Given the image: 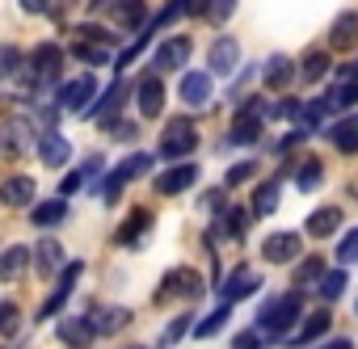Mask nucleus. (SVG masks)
Returning <instances> with one entry per match:
<instances>
[{"instance_id": "nucleus-1", "label": "nucleus", "mask_w": 358, "mask_h": 349, "mask_svg": "<svg viewBox=\"0 0 358 349\" xmlns=\"http://www.w3.org/2000/svg\"><path fill=\"white\" fill-rule=\"evenodd\" d=\"M59 68H64V51H59L55 43L34 47V55H30L26 68L17 72V80H22V97H43L47 89H55Z\"/></svg>"}, {"instance_id": "nucleus-2", "label": "nucleus", "mask_w": 358, "mask_h": 349, "mask_svg": "<svg viewBox=\"0 0 358 349\" xmlns=\"http://www.w3.org/2000/svg\"><path fill=\"white\" fill-rule=\"evenodd\" d=\"M299 315H303V295H299V290L274 295V299L257 311V328H262L266 336H282V341H287V328H295Z\"/></svg>"}, {"instance_id": "nucleus-3", "label": "nucleus", "mask_w": 358, "mask_h": 349, "mask_svg": "<svg viewBox=\"0 0 358 349\" xmlns=\"http://www.w3.org/2000/svg\"><path fill=\"white\" fill-rule=\"evenodd\" d=\"M194 147H199V131H194L190 118H173V122L160 131V143H156L160 160H186Z\"/></svg>"}, {"instance_id": "nucleus-4", "label": "nucleus", "mask_w": 358, "mask_h": 349, "mask_svg": "<svg viewBox=\"0 0 358 349\" xmlns=\"http://www.w3.org/2000/svg\"><path fill=\"white\" fill-rule=\"evenodd\" d=\"M38 131H34V118H9L0 122V156L5 160H22L30 147H38Z\"/></svg>"}, {"instance_id": "nucleus-5", "label": "nucleus", "mask_w": 358, "mask_h": 349, "mask_svg": "<svg viewBox=\"0 0 358 349\" xmlns=\"http://www.w3.org/2000/svg\"><path fill=\"white\" fill-rule=\"evenodd\" d=\"M203 290H207V282H203L199 269L177 265V269H169V274L160 278V286H156V303H164V299H199Z\"/></svg>"}, {"instance_id": "nucleus-6", "label": "nucleus", "mask_w": 358, "mask_h": 349, "mask_svg": "<svg viewBox=\"0 0 358 349\" xmlns=\"http://www.w3.org/2000/svg\"><path fill=\"white\" fill-rule=\"evenodd\" d=\"M152 168V156H143V151H135V156H127V164H118L110 177L97 186V194H101V202H118V194H122V186L127 181H135V177H143V172Z\"/></svg>"}, {"instance_id": "nucleus-7", "label": "nucleus", "mask_w": 358, "mask_h": 349, "mask_svg": "<svg viewBox=\"0 0 358 349\" xmlns=\"http://www.w3.org/2000/svg\"><path fill=\"white\" fill-rule=\"evenodd\" d=\"M190 51H194L190 34H173V38H164V43L156 47V55H152V72L160 76V72H177V68H186Z\"/></svg>"}, {"instance_id": "nucleus-8", "label": "nucleus", "mask_w": 358, "mask_h": 349, "mask_svg": "<svg viewBox=\"0 0 358 349\" xmlns=\"http://www.w3.org/2000/svg\"><path fill=\"white\" fill-rule=\"evenodd\" d=\"M299 248H303L299 232H270V236L262 240V257H266L270 265H291V261H299Z\"/></svg>"}, {"instance_id": "nucleus-9", "label": "nucleus", "mask_w": 358, "mask_h": 349, "mask_svg": "<svg viewBox=\"0 0 358 349\" xmlns=\"http://www.w3.org/2000/svg\"><path fill=\"white\" fill-rule=\"evenodd\" d=\"M93 101H97V80H93V72H89V76L68 80V84H64V93H59V105H64V110H76V114H89V110H93Z\"/></svg>"}, {"instance_id": "nucleus-10", "label": "nucleus", "mask_w": 358, "mask_h": 349, "mask_svg": "<svg viewBox=\"0 0 358 349\" xmlns=\"http://www.w3.org/2000/svg\"><path fill=\"white\" fill-rule=\"evenodd\" d=\"M236 59H241V43H236L232 34H224V38H215L211 51H207V72H211V76H232V72H236Z\"/></svg>"}, {"instance_id": "nucleus-11", "label": "nucleus", "mask_w": 358, "mask_h": 349, "mask_svg": "<svg viewBox=\"0 0 358 349\" xmlns=\"http://www.w3.org/2000/svg\"><path fill=\"white\" fill-rule=\"evenodd\" d=\"M80 269H85L80 261H68V265H64V274H59V282H55V290H51V299H47L43 307H38V320H51V315H55V311H59V307H64V303L72 299V286H76V278H80Z\"/></svg>"}, {"instance_id": "nucleus-12", "label": "nucleus", "mask_w": 358, "mask_h": 349, "mask_svg": "<svg viewBox=\"0 0 358 349\" xmlns=\"http://www.w3.org/2000/svg\"><path fill=\"white\" fill-rule=\"evenodd\" d=\"M194 181H199V164H173V168H164L156 177V194H164V198L186 194Z\"/></svg>"}, {"instance_id": "nucleus-13", "label": "nucleus", "mask_w": 358, "mask_h": 349, "mask_svg": "<svg viewBox=\"0 0 358 349\" xmlns=\"http://www.w3.org/2000/svg\"><path fill=\"white\" fill-rule=\"evenodd\" d=\"M135 105H139V114H143V118H156V114L164 110V84H160V76H156V72L139 76V84H135Z\"/></svg>"}, {"instance_id": "nucleus-14", "label": "nucleus", "mask_w": 358, "mask_h": 349, "mask_svg": "<svg viewBox=\"0 0 358 349\" xmlns=\"http://www.w3.org/2000/svg\"><path fill=\"white\" fill-rule=\"evenodd\" d=\"M211 72H186L182 76V84H177V97H182L190 110H203L207 101H211Z\"/></svg>"}, {"instance_id": "nucleus-15", "label": "nucleus", "mask_w": 358, "mask_h": 349, "mask_svg": "<svg viewBox=\"0 0 358 349\" xmlns=\"http://www.w3.org/2000/svg\"><path fill=\"white\" fill-rule=\"evenodd\" d=\"M253 290H262V274H257V269H249V265L232 269V278H228V282L220 286L224 303H241V299H249Z\"/></svg>"}, {"instance_id": "nucleus-16", "label": "nucleus", "mask_w": 358, "mask_h": 349, "mask_svg": "<svg viewBox=\"0 0 358 349\" xmlns=\"http://www.w3.org/2000/svg\"><path fill=\"white\" fill-rule=\"evenodd\" d=\"M127 93H135V89H131V84H122V76H118V80L106 89V97H97V101H93V110H89L85 118H97V122H106V126H110V122H114V110L127 101Z\"/></svg>"}, {"instance_id": "nucleus-17", "label": "nucleus", "mask_w": 358, "mask_h": 349, "mask_svg": "<svg viewBox=\"0 0 358 349\" xmlns=\"http://www.w3.org/2000/svg\"><path fill=\"white\" fill-rule=\"evenodd\" d=\"M64 265H68V257H64V244L59 240H38L34 244V269L38 274H47V278H55V274H64Z\"/></svg>"}, {"instance_id": "nucleus-18", "label": "nucleus", "mask_w": 358, "mask_h": 349, "mask_svg": "<svg viewBox=\"0 0 358 349\" xmlns=\"http://www.w3.org/2000/svg\"><path fill=\"white\" fill-rule=\"evenodd\" d=\"M85 315L93 320V328H97V336H110V332H122V328L131 324V311H127V307H101V303H97V307H89Z\"/></svg>"}, {"instance_id": "nucleus-19", "label": "nucleus", "mask_w": 358, "mask_h": 349, "mask_svg": "<svg viewBox=\"0 0 358 349\" xmlns=\"http://www.w3.org/2000/svg\"><path fill=\"white\" fill-rule=\"evenodd\" d=\"M68 156H72V143H68L59 131H47V135L38 139V160H43L47 168H64Z\"/></svg>"}, {"instance_id": "nucleus-20", "label": "nucleus", "mask_w": 358, "mask_h": 349, "mask_svg": "<svg viewBox=\"0 0 358 349\" xmlns=\"http://www.w3.org/2000/svg\"><path fill=\"white\" fill-rule=\"evenodd\" d=\"M329 328H333V315L320 307V311H312V315L299 324V332H295V336H287V345H291V349H299V345H308V341H320Z\"/></svg>"}, {"instance_id": "nucleus-21", "label": "nucleus", "mask_w": 358, "mask_h": 349, "mask_svg": "<svg viewBox=\"0 0 358 349\" xmlns=\"http://www.w3.org/2000/svg\"><path fill=\"white\" fill-rule=\"evenodd\" d=\"M93 336H97V328H93L89 315H76V320H64V324H59V341L72 345V349H89Z\"/></svg>"}, {"instance_id": "nucleus-22", "label": "nucleus", "mask_w": 358, "mask_h": 349, "mask_svg": "<svg viewBox=\"0 0 358 349\" xmlns=\"http://www.w3.org/2000/svg\"><path fill=\"white\" fill-rule=\"evenodd\" d=\"M329 47L333 51H354L358 47V13H341L329 30Z\"/></svg>"}, {"instance_id": "nucleus-23", "label": "nucleus", "mask_w": 358, "mask_h": 349, "mask_svg": "<svg viewBox=\"0 0 358 349\" xmlns=\"http://www.w3.org/2000/svg\"><path fill=\"white\" fill-rule=\"evenodd\" d=\"M303 228H308V236H316V240H329V236L341 228V207H320V211H312Z\"/></svg>"}, {"instance_id": "nucleus-24", "label": "nucleus", "mask_w": 358, "mask_h": 349, "mask_svg": "<svg viewBox=\"0 0 358 349\" xmlns=\"http://www.w3.org/2000/svg\"><path fill=\"white\" fill-rule=\"evenodd\" d=\"M249 215H253V211H241V207H224V211H220V219H215L220 236H228V240H245V232H249Z\"/></svg>"}, {"instance_id": "nucleus-25", "label": "nucleus", "mask_w": 358, "mask_h": 349, "mask_svg": "<svg viewBox=\"0 0 358 349\" xmlns=\"http://www.w3.org/2000/svg\"><path fill=\"white\" fill-rule=\"evenodd\" d=\"M0 202L5 207H30L34 202V177H9L0 186Z\"/></svg>"}, {"instance_id": "nucleus-26", "label": "nucleus", "mask_w": 358, "mask_h": 349, "mask_svg": "<svg viewBox=\"0 0 358 349\" xmlns=\"http://www.w3.org/2000/svg\"><path fill=\"white\" fill-rule=\"evenodd\" d=\"M30 257H34V248H26V244L5 248V253H0V282H13V278L30 265Z\"/></svg>"}, {"instance_id": "nucleus-27", "label": "nucleus", "mask_w": 358, "mask_h": 349, "mask_svg": "<svg viewBox=\"0 0 358 349\" xmlns=\"http://www.w3.org/2000/svg\"><path fill=\"white\" fill-rule=\"evenodd\" d=\"M148 228H152V211H143V207H135V211L127 215V223L118 228V244H139Z\"/></svg>"}, {"instance_id": "nucleus-28", "label": "nucleus", "mask_w": 358, "mask_h": 349, "mask_svg": "<svg viewBox=\"0 0 358 349\" xmlns=\"http://www.w3.org/2000/svg\"><path fill=\"white\" fill-rule=\"evenodd\" d=\"M329 135H333V147H337V151L354 156V151H358V114H345Z\"/></svg>"}, {"instance_id": "nucleus-29", "label": "nucleus", "mask_w": 358, "mask_h": 349, "mask_svg": "<svg viewBox=\"0 0 358 349\" xmlns=\"http://www.w3.org/2000/svg\"><path fill=\"white\" fill-rule=\"evenodd\" d=\"M262 80H266L270 93H274V89H287V84H291V59H287V55H270L266 68H262Z\"/></svg>"}, {"instance_id": "nucleus-30", "label": "nucleus", "mask_w": 358, "mask_h": 349, "mask_svg": "<svg viewBox=\"0 0 358 349\" xmlns=\"http://www.w3.org/2000/svg\"><path fill=\"white\" fill-rule=\"evenodd\" d=\"M232 143H257L262 139V114H245L236 110V122H232Z\"/></svg>"}, {"instance_id": "nucleus-31", "label": "nucleus", "mask_w": 358, "mask_h": 349, "mask_svg": "<svg viewBox=\"0 0 358 349\" xmlns=\"http://www.w3.org/2000/svg\"><path fill=\"white\" fill-rule=\"evenodd\" d=\"M114 17H118L122 30H139V26H148V5H143V0H118Z\"/></svg>"}, {"instance_id": "nucleus-32", "label": "nucleus", "mask_w": 358, "mask_h": 349, "mask_svg": "<svg viewBox=\"0 0 358 349\" xmlns=\"http://www.w3.org/2000/svg\"><path fill=\"white\" fill-rule=\"evenodd\" d=\"M64 219H68V202H64V198H51V202H43V207L30 211V223H34V228H55V223H64Z\"/></svg>"}, {"instance_id": "nucleus-33", "label": "nucleus", "mask_w": 358, "mask_h": 349, "mask_svg": "<svg viewBox=\"0 0 358 349\" xmlns=\"http://www.w3.org/2000/svg\"><path fill=\"white\" fill-rule=\"evenodd\" d=\"M345 286H350V274H345V269L337 265V269H329V274H324V278L316 282V295H320L324 303H337V299L345 295Z\"/></svg>"}, {"instance_id": "nucleus-34", "label": "nucleus", "mask_w": 358, "mask_h": 349, "mask_svg": "<svg viewBox=\"0 0 358 349\" xmlns=\"http://www.w3.org/2000/svg\"><path fill=\"white\" fill-rule=\"evenodd\" d=\"M320 181H324V164H320V160H312V156H308V160H303V164H299V168H295V186H299V190H303V194H308V190H316V186H320Z\"/></svg>"}, {"instance_id": "nucleus-35", "label": "nucleus", "mask_w": 358, "mask_h": 349, "mask_svg": "<svg viewBox=\"0 0 358 349\" xmlns=\"http://www.w3.org/2000/svg\"><path fill=\"white\" fill-rule=\"evenodd\" d=\"M274 211H278V181H262V186H257V198H253V215L266 219V215H274Z\"/></svg>"}, {"instance_id": "nucleus-36", "label": "nucleus", "mask_w": 358, "mask_h": 349, "mask_svg": "<svg viewBox=\"0 0 358 349\" xmlns=\"http://www.w3.org/2000/svg\"><path fill=\"white\" fill-rule=\"evenodd\" d=\"M72 55H76V59H85L89 68L110 64V47H101V43H93V47H89V43H76V47H72Z\"/></svg>"}, {"instance_id": "nucleus-37", "label": "nucleus", "mask_w": 358, "mask_h": 349, "mask_svg": "<svg viewBox=\"0 0 358 349\" xmlns=\"http://www.w3.org/2000/svg\"><path fill=\"white\" fill-rule=\"evenodd\" d=\"M228 315H232V311H228V303H224V307H215V311H211L207 320H199V328H194V336H199V341H207V336H215V332H220V328L228 324Z\"/></svg>"}, {"instance_id": "nucleus-38", "label": "nucleus", "mask_w": 358, "mask_h": 349, "mask_svg": "<svg viewBox=\"0 0 358 349\" xmlns=\"http://www.w3.org/2000/svg\"><path fill=\"white\" fill-rule=\"evenodd\" d=\"M324 72H329V55H324V51H312V55L303 59V84L324 80Z\"/></svg>"}, {"instance_id": "nucleus-39", "label": "nucleus", "mask_w": 358, "mask_h": 349, "mask_svg": "<svg viewBox=\"0 0 358 349\" xmlns=\"http://www.w3.org/2000/svg\"><path fill=\"white\" fill-rule=\"evenodd\" d=\"M17 328H22V307L5 299V303H0V336H13Z\"/></svg>"}, {"instance_id": "nucleus-40", "label": "nucleus", "mask_w": 358, "mask_h": 349, "mask_svg": "<svg viewBox=\"0 0 358 349\" xmlns=\"http://www.w3.org/2000/svg\"><path fill=\"white\" fill-rule=\"evenodd\" d=\"M22 68H26V59H22V51L5 43V47H0V80H5V76H17Z\"/></svg>"}, {"instance_id": "nucleus-41", "label": "nucleus", "mask_w": 358, "mask_h": 349, "mask_svg": "<svg viewBox=\"0 0 358 349\" xmlns=\"http://www.w3.org/2000/svg\"><path fill=\"white\" fill-rule=\"evenodd\" d=\"M324 274H329V269H324V261H320V257H308V261H303V265L295 269V286H308V282H320Z\"/></svg>"}, {"instance_id": "nucleus-42", "label": "nucleus", "mask_w": 358, "mask_h": 349, "mask_svg": "<svg viewBox=\"0 0 358 349\" xmlns=\"http://www.w3.org/2000/svg\"><path fill=\"white\" fill-rule=\"evenodd\" d=\"M337 261H341V269L358 261V228H350V232L337 240Z\"/></svg>"}, {"instance_id": "nucleus-43", "label": "nucleus", "mask_w": 358, "mask_h": 349, "mask_svg": "<svg viewBox=\"0 0 358 349\" xmlns=\"http://www.w3.org/2000/svg\"><path fill=\"white\" fill-rule=\"evenodd\" d=\"M232 13H236V0H207V13H203V17H207L211 26H224Z\"/></svg>"}, {"instance_id": "nucleus-44", "label": "nucleus", "mask_w": 358, "mask_h": 349, "mask_svg": "<svg viewBox=\"0 0 358 349\" xmlns=\"http://www.w3.org/2000/svg\"><path fill=\"white\" fill-rule=\"evenodd\" d=\"M329 105H333V110H350V105H358V80L337 84V89H333V97H329Z\"/></svg>"}, {"instance_id": "nucleus-45", "label": "nucleus", "mask_w": 358, "mask_h": 349, "mask_svg": "<svg viewBox=\"0 0 358 349\" xmlns=\"http://www.w3.org/2000/svg\"><path fill=\"white\" fill-rule=\"evenodd\" d=\"M148 38H152V26H148V30H143V34H139V38H135V43H131V47H127V51H122V55L114 59V64H118V72H122L127 64H135V59H139V55L148 51Z\"/></svg>"}, {"instance_id": "nucleus-46", "label": "nucleus", "mask_w": 358, "mask_h": 349, "mask_svg": "<svg viewBox=\"0 0 358 349\" xmlns=\"http://www.w3.org/2000/svg\"><path fill=\"white\" fill-rule=\"evenodd\" d=\"M232 349H266V332L253 324V328H245V332H236V341H232Z\"/></svg>"}, {"instance_id": "nucleus-47", "label": "nucleus", "mask_w": 358, "mask_h": 349, "mask_svg": "<svg viewBox=\"0 0 358 349\" xmlns=\"http://www.w3.org/2000/svg\"><path fill=\"white\" fill-rule=\"evenodd\" d=\"M253 172H257V164H253V160L232 164V168H228V177H224V186H241V181H249V177H253Z\"/></svg>"}, {"instance_id": "nucleus-48", "label": "nucleus", "mask_w": 358, "mask_h": 349, "mask_svg": "<svg viewBox=\"0 0 358 349\" xmlns=\"http://www.w3.org/2000/svg\"><path fill=\"white\" fill-rule=\"evenodd\" d=\"M190 324H194V320H190V315H177V320H173V324H169V332H164V341H169V345H173V341H182V336H186V328H190Z\"/></svg>"}, {"instance_id": "nucleus-49", "label": "nucleus", "mask_w": 358, "mask_h": 349, "mask_svg": "<svg viewBox=\"0 0 358 349\" xmlns=\"http://www.w3.org/2000/svg\"><path fill=\"white\" fill-rule=\"evenodd\" d=\"M80 186H85V172H68V177H64V186H59V198L68 202V198H72Z\"/></svg>"}, {"instance_id": "nucleus-50", "label": "nucleus", "mask_w": 358, "mask_h": 349, "mask_svg": "<svg viewBox=\"0 0 358 349\" xmlns=\"http://www.w3.org/2000/svg\"><path fill=\"white\" fill-rule=\"evenodd\" d=\"M110 135H114V139H135V135H139V126H135V122L114 118V122H110Z\"/></svg>"}, {"instance_id": "nucleus-51", "label": "nucleus", "mask_w": 358, "mask_h": 349, "mask_svg": "<svg viewBox=\"0 0 358 349\" xmlns=\"http://www.w3.org/2000/svg\"><path fill=\"white\" fill-rule=\"evenodd\" d=\"M80 172H85V181H93V177H97V172H101V156H89V164H85Z\"/></svg>"}, {"instance_id": "nucleus-52", "label": "nucleus", "mask_w": 358, "mask_h": 349, "mask_svg": "<svg viewBox=\"0 0 358 349\" xmlns=\"http://www.w3.org/2000/svg\"><path fill=\"white\" fill-rule=\"evenodd\" d=\"M26 13H47V0H17Z\"/></svg>"}, {"instance_id": "nucleus-53", "label": "nucleus", "mask_w": 358, "mask_h": 349, "mask_svg": "<svg viewBox=\"0 0 358 349\" xmlns=\"http://www.w3.org/2000/svg\"><path fill=\"white\" fill-rule=\"evenodd\" d=\"M320 349H354V345H350L345 336H337V341H329V345H320Z\"/></svg>"}, {"instance_id": "nucleus-54", "label": "nucleus", "mask_w": 358, "mask_h": 349, "mask_svg": "<svg viewBox=\"0 0 358 349\" xmlns=\"http://www.w3.org/2000/svg\"><path fill=\"white\" fill-rule=\"evenodd\" d=\"M354 311H358V307H354Z\"/></svg>"}]
</instances>
